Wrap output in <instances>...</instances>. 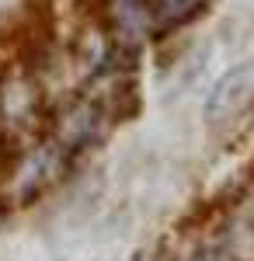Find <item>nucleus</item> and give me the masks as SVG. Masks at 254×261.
Returning a JSON list of instances; mask_svg holds the SVG:
<instances>
[{
	"label": "nucleus",
	"mask_w": 254,
	"mask_h": 261,
	"mask_svg": "<svg viewBox=\"0 0 254 261\" xmlns=\"http://www.w3.org/2000/svg\"><path fill=\"white\" fill-rule=\"evenodd\" d=\"M251 101H254V63H244V66L230 70L223 81L216 84L213 98L206 101V115L213 122L230 119L237 112H244Z\"/></svg>",
	"instance_id": "f257e3e1"
}]
</instances>
